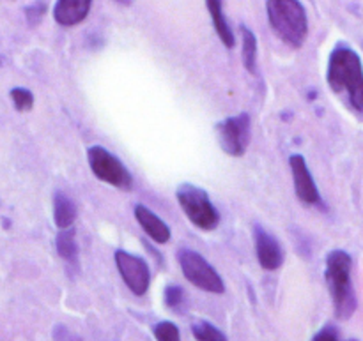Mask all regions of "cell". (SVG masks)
Instances as JSON below:
<instances>
[{
    "instance_id": "4",
    "label": "cell",
    "mask_w": 363,
    "mask_h": 341,
    "mask_svg": "<svg viewBox=\"0 0 363 341\" xmlns=\"http://www.w3.org/2000/svg\"><path fill=\"white\" fill-rule=\"evenodd\" d=\"M177 202L186 218L194 223L197 229L204 232H211L218 226L220 212L209 200V195L202 187L194 186L190 183H184L176 191Z\"/></svg>"
},
{
    "instance_id": "19",
    "label": "cell",
    "mask_w": 363,
    "mask_h": 341,
    "mask_svg": "<svg viewBox=\"0 0 363 341\" xmlns=\"http://www.w3.org/2000/svg\"><path fill=\"white\" fill-rule=\"evenodd\" d=\"M152 335L156 341H181V333L174 322L163 320L152 328Z\"/></svg>"
},
{
    "instance_id": "1",
    "label": "cell",
    "mask_w": 363,
    "mask_h": 341,
    "mask_svg": "<svg viewBox=\"0 0 363 341\" xmlns=\"http://www.w3.org/2000/svg\"><path fill=\"white\" fill-rule=\"evenodd\" d=\"M326 81L337 96H346L350 108L363 119V66L362 59L347 45H337L330 53Z\"/></svg>"
},
{
    "instance_id": "18",
    "label": "cell",
    "mask_w": 363,
    "mask_h": 341,
    "mask_svg": "<svg viewBox=\"0 0 363 341\" xmlns=\"http://www.w3.org/2000/svg\"><path fill=\"white\" fill-rule=\"evenodd\" d=\"M163 301H165L167 308H170L172 311H177V313H183L188 304L186 292L179 285L167 287L165 294H163Z\"/></svg>"
},
{
    "instance_id": "7",
    "label": "cell",
    "mask_w": 363,
    "mask_h": 341,
    "mask_svg": "<svg viewBox=\"0 0 363 341\" xmlns=\"http://www.w3.org/2000/svg\"><path fill=\"white\" fill-rule=\"evenodd\" d=\"M216 137L222 151L233 158H241L250 145L252 120L248 113L229 117L216 124Z\"/></svg>"
},
{
    "instance_id": "14",
    "label": "cell",
    "mask_w": 363,
    "mask_h": 341,
    "mask_svg": "<svg viewBox=\"0 0 363 341\" xmlns=\"http://www.w3.org/2000/svg\"><path fill=\"white\" fill-rule=\"evenodd\" d=\"M206 7H208L209 16H211V21L215 25V30L218 34L220 41L227 48H234L236 39H234V32L230 30L229 23L225 20V14H223V0H206Z\"/></svg>"
},
{
    "instance_id": "12",
    "label": "cell",
    "mask_w": 363,
    "mask_h": 341,
    "mask_svg": "<svg viewBox=\"0 0 363 341\" xmlns=\"http://www.w3.org/2000/svg\"><path fill=\"white\" fill-rule=\"evenodd\" d=\"M135 219L138 221V225L142 226L145 233L151 237L155 243L165 244L170 241V229L165 221H163L160 216H156L151 209H147L145 205H135Z\"/></svg>"
},
{
    "instance_id": "8",
    "label": "cell",
    "mask_w": 363,
    "mask_h": 341,
    "mask_svg": "<svg viewBox=\"0 0 363 341\" xmlns=\"http://www.w3.org/2000/svg\"><path fill=\"white\" fill-rule=\"evenodd\" d=\"M117 271L123 278L124 285L135 294V296H144L151 285V271L149 265L145 264L144 258L130 253V251L117 250L113 255Z\"/></svg>"
},
{
    "instance_id": "13",
    "label": "cell",
    "mask_w": 363,
    "mask_h": 341,
    "mask_svg": "<svg viewBox=\"0 0 363 341\" xmlns=\"http://www.w3.org/2000/svg\"><path fill=\"white\" fill-rule=\"evenodd\" d=\"M77 219V205L62 191L53 193V221L57 229L66 230L73 229V223Z\"/></svg>"
},
{
    "instance_id": "22",
    "label": "cell",
    "mask_w": 363,
    "mask_h": 341,
    "mask_svg": "<svg viewBox=\"0 0 363 341\" xmlns=\"http://www.w3.org/2000/svg\"><path fill=\"white\" fill-rule=\"evenodd\" d=\"M311 341H339V333H337V329L333 325H326L321 331L315 333L314 338Z\"/></svg>"
},
{
    "instance_id": "3",
    "label": "cell",
    "mask_w": 363,
    "mask_h": 341,
    "mask_svg": "<svg viewBox=\"0 0 363 341\" xmlns=\"http://www.w3.org/2000/svg\"><path fill=\"white\" fill-rule=\"evenodd\" d=\"M266 14L273 32L291 48H301L308 35V18L300 0H268Z\"/></svg>"
},
{
    "instance_id": "6",
    "label": "cell",
    "mask_w": 363,
    "mask_h": 341,
    "mask_svg": "<svg viewBox=\"0 0 363 341\" xmlns=\"http://www.w3.org/2000/svg\"><path fill=\"white\" fill-rule=\"evenodd\" d=\"M87 161L91 166V172L101 183L110 184V186L123 191H130L133 187V177H131L130 170L108 149L94 145L87 151Z\"/></svg>"
},
{
    "instance_id": "15",
    "label": "cell",
    "mask_w": 363,
    "mask_h": 341,
    "mask_svg": "<svg viewBox=\"0 0 363 341\" xmlns=\"http://www.w3.org/2000/svg\"><path fill=\"white\" fill-rule=\"evenodd\" d=\"M55 248L57 253L62 260H66L67 264L77 265L78 260V244H77V236H74L73 229L59 230L55 237Z\"/></svg>"
},
{
    "instance_id": "23",
    "label": "cell",
    "mask_w": 363,
    "mask_h": 341,
    "mask_svg": "<svg viewBox=\"0 0 363 341\" xmlns=\"http://www.w3.org/2000/svg\"><path fill=\"white\" fill-rule=\"evenodd\" d=\"M117 2H119V4H123V6H130V4L133 2V0H117Z\"/></svg>"
},
{
    "instance_id": "11",
    "label": "cell",
    "mask_w": 363,
    "mask_h": 341,
    "mask_svg": "<svg viewBox=\"0 0 363 341\" xmlns=\"http://www.w3.org/2000/svg\"><path fill=\"white\" fill-rule=\"evenodd\" d=\"M92 0H57L53 18L62 27H74L87 18Z\"/></svg>"
},
{
    "instance_id": "21",
    "label": "cell",
    "mask_w": 363,
    "mask_h": 341,
    "mask_svg": "<svg viewBox=\"0 0 363 341\" xmlns=\"http://www.w3.org/2000/svg\"><path fill=\"white\" fill-rule=\"evenodd\" d=\"M46 13V4L43 2V0H38V2H34L32 6L25 7V16H27V21L30 25H38L39 21L43 20V16H45Z\"/></svg>"
},
{
    "instance_id": "17",
    "label": "cell",
    "mask_w": 363,
    "mask_h": 341,
    "mask_svg": "<svg viewBox=\"0 0 363 341\" xmlns=\"http://www.w3.org/2000/svg\"><path fill=\"white\" fill-rule=\"evenodd\" d=\"M191 336L195 341H229L218 328L206 320H195L191 324Z\"/></svg>"
},
{
    "instance_id": "5",
    "label": "cell",
    "mask_w": 363,
    "mask_h": 341,
    "mask_svg": "<svg viewBox=\"0 0 363 341\" xmlns=\"http://www.w3.org/2000/svg\"><path fill=\"white\" fill-rule=\"evenodd\" d=\"M177 262H179L184 278L194 287L204 290V292L216 294V296L225 292V283H223L222 276L201 253L188 250V248H181L177 251Z\"/></svg>"
},
{
    "instance_id": "9",
    "label": "cell",
    "mask_w": 363,
    "mask_h": 341,
    "mask_svg": "<svg viewBox=\"0 0 363 341\" xmlns=\"http://www.w3.org/2000/svg\"><path fill=\"white\" fill-rule=\"evenodd\" d=\"M289 166H291V173H293V183H294L296 197L300 198L303 204L319 205V207H323V200H321V195H319L318 184H315L314 177H312L303 156L301 154L291 156Z\"/></svg>"
},
{
    "instance_id": "10",
    "label": "cell",
    "mask_w": 363,
    "mask_h": 341,
    "mask_svg": "<svg viewBox=\"0 0 363 341\" xmlns=\"http://www.w3.org/2000/svg\"><path fill=\"white\" fill-rule=\"evenodd\" d=\"M255 251H257V260L264 271H277L284 264V248L282 244L266 232L261 225L254 226Z\"/></svg>"
},
{
    "instance_id": "16",
    "label": "cell",
    "mask_w": 363,
    "mask_h": 341,
    "mask_svg": "<svg viewBox=\"0 0 363 341\" xmlns=\"http://www.w3.org/2000/svg\"><path fill=\"white\" fill-rule=\"evenodd\" d=\"M241 42H243V64L248 73L257 71V37L250 28L241 27Z\"/></svg>"
},
{
    "instance_id": "24",
    "label": "cell",
    "mask_w": 363,
    "mask_h": 341,
    "mask_svg": "<svg viewBox=\"0 0 363 341\" xmlns=\"http://www.w3.org/2000/svg\"><path fill=\"white\" fill-rule=\"evenodd\" d=\"M346 341H358V340H346Z\"/></svg>"
},
{
    "instance_id": "2",
    "label": "cell",
    "mask_w": 363,
    "mask_h": 341,
    "mask_svg": "<svg viewBox=\"0 0 363 341\" xmlns=\"http://www.w3.org/2000/svg\"><path fill=\"white\" fill-rule=\"evenodd\" d=\"M353 258L347 251L333 250L326 257L325 279L333 301V311L339 320H350L358 308L357 294L351 282Z\"/></svg>"
},
{
    "instance_id": "20",
    "label": "cell",
    "mask_w": 363,
    "mask_h": 341,
    "mask_svg": "<svg viewBox=\"0 0 363 341\" xmlns=\"http://www.w3.org/2000/svg\"><path fill=\"white\" fill-rule=\"evenodd\" d=\"M9 96L11 99H13V105L18 112H28V110H32V106H34V96H32V92L28 91V88L14 87L11 88Z\"/></svg>"
}]
</instances>
